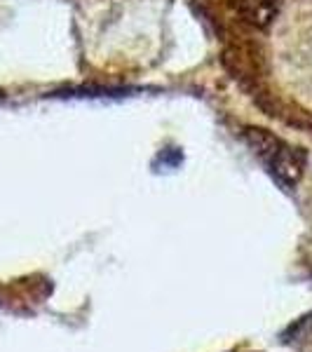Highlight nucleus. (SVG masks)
I'll use <instances>...</instances> for the list:
<instances>
[{
    "label": "nucleus",
    "mask_w": 312,
    "mask_h": 352,
    "mask_svg": "<svg viewBox=\"0 0 312 352\" xmlns=\"http://www.w3.org/2000/svg\"><path fill=\"white\" fill-rule=\"evenodd\" d=\"M245 141L249 144V148L254 151V155L265 164V169H268L282 186L291 188V186L298 184V179L303 176V167H305L303 151L293 148L287 141H282L280 136L270 134L268 129H258V127H247Z\"/></svg>",
    "instance_id": "obj_1"
},
{
    "label": "nucleus",
    "mask_w": 312,
    "mask_h": 352,
    "mask_svg": "<svg viewBox=\"0 0 312 352\" xmlns=\"http://www.w3.org/2000/svg\"><path fill=\"white\" fill-rule=\"evenodd\" d=\"M242 21L254 28H265L280 12L285 0H232Z\"/></svg>",
    "instance_id": "obj_2"
}]
</instances>
